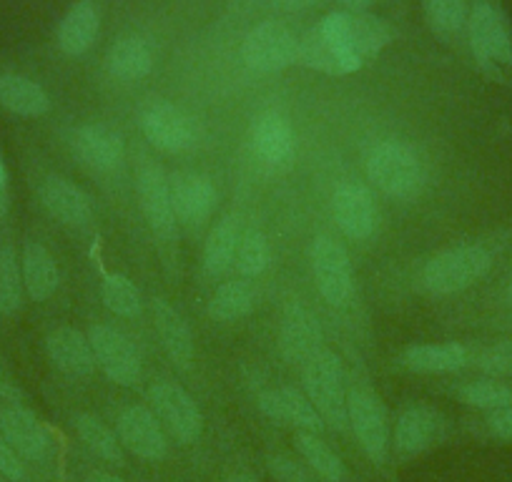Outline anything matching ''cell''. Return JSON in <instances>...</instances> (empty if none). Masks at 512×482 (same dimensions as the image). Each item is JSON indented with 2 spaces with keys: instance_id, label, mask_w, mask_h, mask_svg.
I'll return each instance as SVG.
<instances>
[{
  "instance_id": "6da1fadb",
  "label": "cell",
  "mask_w": 512,
  "mask_h": 482,
  "mask_svg": "<svg viewBox=\"0 0 512 482\" xmlns=\"http://www.w3.org/2000/svg\"><path fill=\"white\" fill-rule=\"evenodd\" d=\"M367 176L382 194L392 199H415L425 186V166L415 149L402 141L374 146L367 159Z\"/></svg>"
},
{
  "instance_id": "7a4b0ae2",
  "label": "cell",
  "mask_w": 512,
  "mask_h": 482,
  "mask_svg": "<svg viewBox=\"0 0 512 482\" xmlns=\"http://www.w3.org/2000/svg\"><path fill=\"white\" fill-rule=\"evenodd\" d=\"M304 390L309 402L317 407L324 422L337 430L347 427V387H344L342 359L332 349L322 347L312 359L304 362Z\"/></svg>"
},
{
  "instance_id": "3957f363",
  "label": "cell",
  "mask_w": 512,
  "mask_h": 482,
  "mask_svg": "<svg viewBox=\"0 0 512 482\" xmlns=\"http://www.w3.org/2000/svg\"><path fill=\"white\" fill-rule=\"evenodd\" d=\"M490 254L482 247H457L437 254L425 264L427 289L435 294H455L472 287L490 269Z\"/></svg>"
},
{
  "instance_id": "277c9868",
  "label": "cell",
  "mask_w": 512,
  "mask_h": 482,
  "mask_svg": "<svg viewBox=\"0 0 512 482\" xmlns=\"http://www.w3.org/2000/svg\"><path fill=\"white\" fill-rule=\"evenodd\" d=\"M347 420L369 460L382 465L390 452V422L379 397L367 387L347 390Z\"/></svg>"
},
{
  "instance_id": "5b68a950",
  "label": "cell",
  "mask_w": 512,
  "mask_h": 482,
  "mask_svg": "<svg viewBox=\"0 0 512 482\" xmlns=\"http://www.w3.org/2000/svg\"><path fill=\"white\" fill-rule=\"evenodd\" d=\"M319 28L362 63L382 53V48L392 41V28L382 18L367 13H332Z\"/></svg>"
},
{
  "instance_id": "8992f818",
  "label": "cell",
  "mask_w": 512,
  "mask_h": 482,
  "mask_svg": "<svg viewBox=\"0 0 512 482\" xmlns=\"http://www.w3.org/2000/svg\"><path fill=\"white\" fill-rule=\"evenodd\" d=\"M241 58L254 71H284L299 61V41L284 23L267 21L251 28L241 46Z\"/></svg>"
},
{
  "instance_id": "52a82bcc",
  "label": "cell",
  "mask_w": 512,
  "mask_h": 482,
  "mask_svg": "<svg viewBox=\"0 0 512 482\" xmlns=\"http://www.w3.org/2000/svg\"><path fill=\"white\" fill-rule=\"evenodd\" d=\"M149 400L156 420L169 430V435L176 442L191 445V442L199 440L201 430H204V417H201L194 397L184 387L174 385V382H159V385L151 387Z\"/></svg>"
},
{
  "instance_id": "ba28073f",
  "label": "cell",
  "mask_w": 512,
  "mask_h": 482,
  "mask_svg": "<svg viewBox=\"0 0 512 482\" xmlns=\"http://www.w3.org/2000/svg\"><path fill=\"white\" fill-rule=\"evenodd\" d=\"M88 339H91L96 365L106 372L108 380L121 387L139 385L141 359L126 334L108 324H96L88 329Z\"/></svg>"
},
{
  "instance_id": "9c48e42d",
  "label": "cell",
  "mask_w": 512,
  "mask_h": 482,
  "mask_svg": "<svg viewBox=\"0 0 512 482\" xmlns=\"http://www.w3.org/2000/svg\"><path fill=\"white\" fill-rule=\"evenodd\" d=\"M309 259H312V272L319 294L332 307L347 304L349 294H352V262H349L347 249L332 236L322 234L314 239Z\"/></svg>"
},
{
  "instance_id": "30bf717a",
  "label": "cell",
  "mask_w": 512,
  "mask_h": 482,
  "mask_svg": "<svg viewBox=\"0 0 512 482\" xmlns=\"http://www.w3.org/2000/svg\"><path fill=\"white\" fill-rule=\"evenodd\" d=\"M139 201L141 211H144L146 221H149L151 231L159 239L161 247L171 249L176 244V214L171 206V191H169V176L159 169V166H144L139 174Z\"/></svg>"
},
{
  "instance_id": "8fae6325",
  "label": "cell",
  "mask_w": 512,
  "mask_h": 482,
  "mask_svg": "<svg viewBox=\"0 0 512 482\" xmlns=\"http://www.w3.org/2000/svg\"><path fill=\"white\" fill-rule=\"evenodd\" d=\"M141 129L156 149L169 151V154L184 151L194 144L191 118L174 103L161 101V98H154L141 108Z\"/></svg>"
},
{
  "instance_id": "7c38bea8",
  "label": "cell",
  "mask_w": 512,
  "mask_h": 482,
  "mask_svg": "<svg viewBox=\"0 0 512 482\" xmlns=\"http://www.w3.org/2000/svg\"><path fill=\"white\" fill-rule=\"evenodd\" d=\"M169 191L176 221H181V224L201 226L214 214L216 189L206 174L179 171L169 179Z\"/></svg>"
},
{
  "instance_id": "4fadbf2b",
  "label": "cell",
  "mask_w": 512,
  "mask_h": 482,
  "mask_svg": "<svg viewBox=\"0 0 512 482\" xmlns=\"http://www.w3.org/2000/svg\"><path fill=\"white\" fill-rule=\"evenodd\" d=\"M279 347L287 362L302 365L307 359L322 349V327L312 309L304 307L302 302L287 304L282 314V327H279Z\"/></svg>"
},
{
  "instance_id": "5bb4252c",
  "label": "cell",
  "mask_w": 512,
  "mask_h": 482,
  "mask_svg": "<svg viewBox=\"0 0 512 482\" xmlns=\"http://www.w3.org/2000/svg\"><path fill=\"white\" fill-rule=\"evenodd\" d=\"M118 440L128 452H134L141 460H164L166 435L156 415L146 407H128L118 417Z\"/></svg>"
},
{
  "instance_id": "9a60e30c",
  "label": "cell",
  "mask_w": 512,
  "mask_h": 482,
  "mask_svg": "<svg viewBox=\"0 0 512 482\" xmlns=\"http://www.w3.org/2000/svg\"><path fill=\"white\" fill-rule=\"evenodd\" d=\"M251 141L259 159L269 166H287L297 151L292 121L282 111H262L251 126Z\"/></svg>"
},
{
  "instance_id": "2e32d148",
  "label": "cell",
  "mask_w": 512,
  "mask_h": 482,
  "mask_svg": "<svg viewBox=\"0 0 512 482\" xmlns=\"http://www.w3.org/2000/svg\"><path fill=\"white\" fill-rule=\"evenodd\" d=\"M259 410L277 425H292L297 430L314 432V435L324 430V420L317 407L297 387H277V390L262 392Z\"/></svg>"
},
{
  "instance_id": "e0dca14e",
  "label": "cell",
  "mask_w": 512,
  "mask_h": 482,
  "mask_svg": "<svg viewBox=\"0 0 512 482\" xmlns=\"http://www.w3.org/2000/svg\"><path fill=\"white\" fill-rule=\"evenodd\" d=\"M71 151L78 161L98 171L116 169L126 154L123 136L116 129L103 124L81 126L71 134Z\"/></svg>"
},
{
  "instance_id": "ac0fdd59",
  "label": "cell",
  "mask_w": 512,
  "mask_h": 482,
  "mask_svg": "<svg viewBox=\"0 0 512 482\" xmlns=\"http://www.w3.org/2000/svg\"><path fill=\"white\" fill-rule=\"evenodd\" d=\"M0 430L8 445L26 460L43 462L51 452V437L43 422L23 407H6L0 412Z\"/></svg>"
},
{
  "instance_id": "d6986e66",
  "label": "cell",
  "mask_w": 512,
  "mask_h": 482,
  "mask_svg": "<svg viewBox=\"0 0 512 482\" xmlns=\"http://www.w3.org/2000/svg\"><path fill=\"white\" fill-rule=\"evenodd\" d=\"M334 219L349 239H367L377 224L372 194L359 184H342L334 191Z\"/></svg>"
},
{
  "instance_id": "ffe728a7",
  "label": "cell",
  "mask_w": 512,
  "mask_h": 482,
  "mask_svg": "<svg viewBox=\"0 0 512 482\" xmlns=\"http://www.w3.org/2000/svg\"><path fill=\"white\" fill-rule=\"evenodd\" d=\"M299 61L327 76H349L362 68V61L339 46L334 38H329L322 28H314L299 41Z\"/></svg>"
},
{
  "instance_id": "44dd1931",
  "label": "cell",
  "mask_w": 512,
  "mask_h": 482,
  "mask_svg": "<svg viewBox=\"0 0 512 482\" xmlns=\"http://www.w3.org/2000/svg\"><path fill=\"white\" fill-rule=\"evenodd\" d=\"M48 357L53 365L61 372L73 377L91 375L96 367V357H93V347L88 334L78 332L73 327H58L48 334L46 339Z\"/></svg>"
},
{
  "instance_id": "7402d4cb",
  "label": "cell",
  "mask_w": 512,
  "mask_h": 482,
  "mask_svg": "<svg viewBox=\"0 0 512 482\" xmlns=\"http://www.w3.org/2000/svg\"><path fill=\"white\" fill-rule=\"evenodd\" d=\"M41 199L46 209L68 226H86L93 216V206L86 191L63 176H48L43 181Z\"/></svg>"
},
{
  "instance_id": "603a6c76",
  "label": "cell",
  "mask_w": 512,
  "mask_h": 482,
  "mask_svg": "<svg viewBox=\"0 0 512 482\" xmlns=\"http://www.w3.org/2000/svg\"><path fill=\"white\" fill-rule=\"evenodd\" d=\"M470 41L472 51L482 63H500L512 58L510 36L502 26V18L485 3L477 6L470 16Z\"/></svg>"
},
{
  "instance_id": "cb8c5ba5",
  "label": "cell",
  "mask_w": 512,
  "mask_h": 482,
  "mask_svg": "<svg viewBox=\"0 0 512 482\" xmlns=\"http://www.w3.org/2000/svg\"><path fill=\"white\" fill-rule=\"evenodd\" d=\"M21 272H23V287H26L28 297L33 302H46L56 294L61 274H58V264L53 254L48 252L38 241H28L21 257Z\"/></svg>"
},
{
  "instance_id": "d4e9b609",
  "label": "cell",
  "mask_w": 512,
  "mask_h": 482,
  "mask_svg": "<svg viewBox=\"0 0 512 482\" xmlns=\"http://www.w3.org/2000/svg\"><path fill=\"white\" fill-rule=\"evenodd\" d=\"M98 26V8L91 0H78L76 6L68 8L58 26V46L66 56H83L96 41Z\"/></svg>"
},
{
  "instance_id": "484cf974",
  "label": "cell",
  "mask_w": 512,
  "mask_h": 482,
  "mask_svg": "<svg viewBox=\"0 0 512 482\" xmlns=\"http://www.w3.org/2000/svg\"><path fill=\"white\" fill-rule=\"evenodd\" d=\"M154 327L166 354L181 367H189L191 359H194V334H191L184 317L164 299L154 302Z\"/></svg>"
},
{
  "instance_id": "4316f807",
  "label": "cell",
  "mask_w": 512,
  "mask_h": 482,
  "mask_svg": "<svg viewBox=\"0 0 512 482\" xmlns=\"http://www.w3.org/2000/svg\"><path fill=\"white\" fill-rule=\"evenodd\" d=\"M402 365L412 372H425V375H442V372H457L467 365L470 352L457 342L447 344H415L402 352Z\"/></svg>"
},
{
  "instance_id": "83f0119b",
  "label": "cell",
  "mask_w": 512,
  "mask_h": 482,
  "mask_svg": "<svg viewBox=\"0 0 512 482\" xmlns=\"http://www.w3.org/2000/svg\"><path fill=\"white\" fill-rule=\"evenodd\" d=\"M0 103H3V108L23 118H38L51 111V98L43 91L41 83L18 76V73L0 76Z\"/></svg>"
},
{
  "instance_id": "f1b7e54d",
  "label": "cell",
  "mask_w": 512,
  "mask_h": 482,
  "mask_svg": "<svg viewBox=\"0 0 512 482\" xmlns=\"http://www.w3.org/2000/svg\"><path fill=\"white\" fill-rule=\"evenodd\" d=\"M440 415L430 407H410L400 415L395 430L397 450L405 455H417V452L427 450L432 442L440 437Z\"/></svg>"
},
{
  "instance_id": "f546056e",
  "label": "cell",
  "mask_w": 512,
  "mask_h": 482,
  "mask_svg": "<svg viewBox=\"0 0 512 482\" xmlns=\"http://www.w3.org/2000/svg\"><path fill=\"white\" fill-rule=\"evenodd\" d=\"M108 71L118 81H141L154 68V56L144 38L139 36H123L108 51Z\"/></svg>"
},
{
  "instance_id": "4dcf8cb0",
  "label": "cell",
  "mask_w": 512,
  "mask_h": 482,
  "mask_svg": "<svg viewBox=\"0 0 512 482\" xmlns=\"http://www.w3.org/2000/svg\"><path fill=\"white\" fill-rule=\"evenodd\" d=\"M239 216L226 214L214 229L209 231L204 244V267L209 274H221L231 267L239 249Z\"/></svg>"
},
{
  "instance_id": "1f68e13d",
  "label": "cell",
  "mask_w": 512,
  "mask_h": 482,
  "mask_svg": "<svg viewBox=\"0 0 512 482\" xmlns=\"http://www.w3.org/2000/svg\"><path fill=\"white\" fill-rule=\"evenodd\" d=\"M256 304L254 284L246 279H234V282L221 284L209 299V317L219 322H234V319L251 314Z\"/></svg>"
},
{
  "instance_id": "d6a6232c",
  "label": "cell",
  "mask_w": 512,
  "mask_h": 482,
  "mask_svg": "<svg viewBox=\"0 0 512 482\" xmlns=\"http://www.w3.org/2000/svg\"><path fill=\"white\" fill-rule=\"evenodd\" d=\"M294 447H297L299 455L309 462V467H312L319 477H324L327 482H342V460H339L337 452H334L327 442L319 440V435L297 430L294 432Z\"/></svg>"
},
{
  "instance_id": "836d02e7",
  "label": "cell",
  "mask_w": 512,
  "mask_h": 482,
  "mask_svg": "<svg viewBox=\"0 0 512 482\" xmlns=\"http://www.w3.org/2000/svg\"><path fill=\"white\" fill-rule=\"evenodd\" d=\"M73 425H76V432L83 440V445H86L93 455H98L106 462H116V465H121L123 462L121 440H118V437L113 435L101 420H96L93 415H78L76 420H73Z\"/></svg>"
},
{
  "instance_id": "e575fe53",
  "label": "cell",
  "mask_w": 512,
  "mask_h": 482,
  "mask_svg": "<svg viewBox=\"0 0 512 482\" xmlns=\"http://www.w3.org/2000/svg\"><path fill=\"white\" fill-rule=\"evenodd\" d=\"M23 272L16 252L0 247V314H16L23 304Z\"/></svg>"
},
{
  "instance_id": "d590c367",
  "label": "cell",
  "mask_w": 512,
  "mask_h": 482,
  "mask_svg": "<svg viewBox=\"0 0 512 482\" xmlns=\"http://www.w3.org/2000/svg\"><path fill=\"white\" fill-rule=\"evenodd\" d=\"M272 262V249L264 231L249 229L241 234L239 249H236V267L244 277H259Z\"/></svg>"
},
{
  "instance_id": "8d00e7d4",
  "label": "cell",
  "mask_w": 512,
  "mask_h": 482,
  "mask_svg": "<svg viewBox=\"0 0 512 482\" xmlns=\"http://www.w3.org/2000/svg\"><path fill=\"white\" fill-rule=\"evenodd\" d=\"M103 304L118 317H136L141 314V294L134 282L123 274H108L101 287Z\"/></svg>"
},
{
  "instance_id": "74e56055",
  "label": "cell",
  "mask_w": 512,
  "mask_h": 482,
  "mask_svg": "<svg viewBox=\"0 0 512 482\" xmlns=\"http://www.w3.org/2000/svg\"><path fill=\"white\" fill-rule=\"evenodd\" d=\"M460 397L472 407L480 410H502V407L512 405V390L497 382H472V385L462 387Z\"/></svg>"
},
{
  "instance_id": "f35d334b",
  "label": "cell",
  "mask_w": 512,
  "mask_h": 482,
  "mask_svg": "<svg viewBox=\"0 0 512 482\" xmlns=\"http://www.w3.org/2000/svg\"><path fill=\"white\" fill-rule=\"evenodd\" d=\"M467 3L465 0H427V16H430L435 31L445 33H457L465 23Z\"/></svg>"
},
{
  "instance_id": "ab89813d",
  "label": "cell",
  "mask_w": 512,
  "mask_h": 482,
  "mask_svg": "<svg viewBox=\"0 0 512 482\" xmlns=\"http://www.w3.org/2000/svg\"><path fill=\"white\" fill-rule=\"evenodd\" d=\"M480 367L490 375L512 377V342H497L480 354Z\"/></svg>"
},
{
  "instance_id": "60d3db41",
  "label": "cell",
  "mask_w": 512,
  "mask_h": 482,
  "mask_svg": "<svg viewBox=\"0 0 512 482\" xmlns=\"http://www.w3.org/2000/svg\"><path fill=\"white\" fill-rule=\"evenodd\" d=\"M269 470H272V475L277 477L279 482H314L297 462L289 460V457L284 455L269 457Z\"/></svg>"
},
{
  "instance_id": "b9f144b4",
  "label": "cell",
  "mask_w": 512,
  "mask_h": 482,
  "mask_svg": "<svg viewBox=\"0 0 512 482\" xmlns=\"http://www.w3.org/2000/svg\"><path fill=\"white\" fill-rule=\"evenodd\" d=\"M0 472H3L8 480H21V477L26 475V472H23V462L18 460V452L8 445L3 435H0Z\"/></svg>"
},
{
  "instance_id": "7bdbcfd3",
  "label": "cell",
  "mask_w": 512,
  "mask_h": 482,
  "mask_svg": "<svg viewBox=\"0 0 512 482\" xmlns=\"http://www.w3.org/2000/svg\"><path fill=\"white\" fill-rule=\"evenodd\" d=\"M490 427L497 437L502 440H512V405L502 407V410H492L490 415Z\"/></svg>"
},
{
  "instance_id": "ee69618b",
  "label": "cell",
  "mask_w": 512,
  "mask_h": 482,
  "mask_svg": "<svg viewBox=\"0 0 512 482\" xmlns=\"http://www.w3.org/2000/svg\"><path fill=\"white\" fill-rule=\"evenodd\" d=\"M319 0H274V8H279V11H287V13H294V11H304V8H312L317 6Z\"/></svg>"
},
{
  "instance_id": "f6af8a7d",
  "label": "cell",
  "mask_w": 512,
  "mask_h": 482,
  "mask_svg": "<svg viewBox=\"0 0 512 482\" xmlns=\"http://www.w3.org/2000/svg\"><path fill=\"white\" fill-rule=\"evenodd\" d=\"M339 3H342V6H347L349 11H354V13H362L364 8L372 6V0H339Z\"/></svg>"
},
{
  "instance_id": "bcb514c9",
  "label": "cell",
  "mask_w": 512,
  "mask_h": 482,
  "mask_svg": "<svg viewBox=\"0 0 512 482\" xmlns=\"http://www.w3.org/2000/svg\"><path fill=\"white\" fill-rule=\"evenodd\" d=\"M88 482H123L121 477H116V475H111V472H91V475H88Z\"/></svg>"
},
{
  "instance_id": "7dc6e473",
  "label": "cell",
  "mask_w": 512,
  "mask_h": 482,
  "mask_svg": "<svg viewBox=\"0 0 512 482\" xmlns=\"http://www.w3.org/2000/svg\"><path fill=\"white\" fill-rule=\"evenodd\" d=\"M6 189H8V171L0 161V206H3V199H6Z\"/></svg>"
},
{
  "instance_id": "c3c4849f",
  "label": "cell",
  "mask_w": 512,
  "mask_h": 482,
  "mask_svg": "<svg viewBox=\"0 0 512 482\" xmlns=\"http://www.w3.org/2000/svg\"><path fill=\"white\" fill-rule=\"evenodd\" d=\"M226 482H256V480L249 475V472H234Z\"/></svg>"
},
{
  "instance_id": "681fc988",
  "label": "cell",
  "mask_w": 512,
  "mask_h": 482,
  "mask_svg": "<svg viewBox=\"0 0 512 482\" xmlns=\"http://www.w3.org/2000/svg\"><path fill=\"white\" fill-rule=\"evenodd\" d=\"M507 299H510V304H512V282H510V289H507Z\"/></svg>"
}]
</instances>
